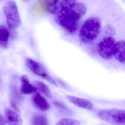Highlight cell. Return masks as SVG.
<instances>
[{"label": "cell", "mask_w": 125, "mask_h": 125, "mask_svg": "<svg viewBox=\"0 0 125 125\" xmlns=\"http://www.w3.org/2000/svg\"><path fill=\"white\" fill-rule=\"evenodd\" d=\"M87 10L84 4L76 1L57 12L55 14V21L69 34H74L78 31L81 20Z\"/></svg>", "instance_id": "6da1fadb"}, {"label": "cell", "mask_w": 125, "mask_h": 125, "mask_svg": "<svg viewBox=\"0 0 125 125\" xmlns=\"http://www.w3.org/2000/svg\"><path fill=\"white\" fill-rule=\"evenodd\" d=\"M102 23L100 18L92 17L87 20L81 28L79 34V41L89 45L94 42L101 32Z\"/></svg>", "instance_id": "7a4b0ae2"}, {"label": "cell", "mask_w": 125, "mask_h": 125, "mask_svg": "<svg viewBox=\"0 0 125 125\" xmlns=\"http://www.w3.org/2000/svg\"><path fill=\"white\" fill-rule=\"evenodd\" d=\"M117 42L112 36H105L98 42L97 46L98 52L101 58L110 60L114 56Z\"/></svg>", "instance_id": "3957f363"}, {"label": "cell", "mask_w": 125, "mask_h": 125, "mask_svg": "<svg viewBox=\"0 0 125 125\" xmlns=\"http://www.w3.org/2000/svg\"><path fill=\"white\" fill-rule=\"evenodd\" d=\"M98 116L102 120L111 124L125 125V110L114 109L102 110L98 112Z\"/></svg>", "instance_id": "277c9868"}, {"label": "cell", "mask_w": 125, "mask_h": 125, "mask_svg": "<svg viewBox=\"0 0 125 125\" xmlns=\"http://www.w3.org/2000/svg\"><path fill=\"white\" fill-rule=\"evenodd\" d=\"M3 10L9 27L12 29L17 28L20 23L21 20L15 2L12 0L7 2L4 7Z\"/></svg>", "instance_id": "5b68a950"}, {"label": "cell", "mask_w": 125, "mask_h": 125, "mask_svg": "<svg viewBox=\"0 0 125 125\" xmlns=\"http://www.w3.org/2000/svg\"><path fill=\"white\" fill-rule=\"evenodd\" d=\"M27 67L34 73L50 82L54 86H58L57 82L49 75L45 67L39 62L31 59H27L25 61Z\"/></svg>", "instance_id": "8992f818"}, {"label": "cell", "mask_w": 125, "mask_h": 125, "mask_svg": "<svg viewBox=\"0 0 125 125\" xmlns=\"http://www.w3.org/2000/svg\"><path fill=\"white\" fill-rule=\"evenodd\" d=\"M32 102L34 106L40 111H47L50 108L47 101L39 93H35L32 98Z\"/></svg>", "instance_id": "52a82bcc"}, {"label": "cell", "mask_w": 125, "mask_h": 125, "mask_svg": "<svg viewBox=\"0 0 125 125\" xmlns=\"http://www.w3.org/2000/svg\"><path fill=\"white\" fill-rule=\"evenodd\" d=\"M66 97L71 103L78 107L87 110L92 109V103L89 100L70 95H66Z\"/></svg>", "instance_id": "ba28073f"}, {"label": "cell", "mask_w": 125, "mask_h": 125, "mask_svg": "<svg viewBox=\"0 0 125 125\" xmlns=\"http://www.w3.org/2000/svg\"><path fill=\"white\" fill-rule=\"evenodd\" d=\"M76 1V0H58L56 3L48 7L47 11L55 15L62 9L67 7Z\"/></svg>", "instance_id": "9c48e42d"}, {"label": "cell", "mask_w": 125, "mask_h": 125, "mask_svg": "<svg viewBox=\"0 0 125 125\" xmlns=\"http://www.w3.org/2000/svg\"><path fill=\"white\" fill-rule=\"evenodd\" d=\"M21 91L22 93L25 94L36 93L37 89L34 86L30 83L28 78L25 75L21 76Z\"/></svg>", "instance_id": "30bf717a"}, {"label": "cell", "mask_w": 125, "mask_h": 125, "mask_svg": "<svg viewBox=\"0 0 125 125\" xmlns=\"http://www.w3.org/2000/svg\"><path fill=\"white\" fill-rule=\"evenodd\" d=\"M125 40L117 42L114 57L118 62L122 64L125 63Z\"/></svg>", "instance_id": "8fae6325"}, {"label": "cell", "mask_w": 125, "mask_h": 125, "mask_svg": "<svg viewBox=\"0 0 125 125\" xmlns=\"http://www.w3.org/2000/svg\"><path fill=\"white\" fill-rule=\"evenodd\" d=\"M4 115L7 122L11 125H20L22 120L20 116L10 109L7 108L4 111Z\"/></svg>", "instance_id": "7c38bea8"}, {"label": "cell", "mask_w": 125, "mask_h": 125, "mask_svg": "<svg viewBox=\"0 0 125 125\" xmlns=\"http://www.w3.org/2000/svg\"><path fill=\"white\" fill-rule=\"evenodd\" d=\"M9 31L4 26H0V47L7 49L9 47Z\"/></svg>", "instance_id": "4fadbf2b"}, {"label": "cell", "mask_w": 125, "mask_h": 125, "mask_svg": "<svg viewBox=\"0 0 125 125\" xmlns=\"http://www.w3.org/2000/svg\"><path fill=\"white\" fill-rule=\"evenodd\" d=\"M32 125H48L47 117L43 114L35 113L31 119Z\"/></svg>", "instance_id": "5bb4252c"}, {"label": "cell", "mask_w": 125, "mask_h": 125, "mask_svg": "<svg viewBox=\"0 0 125 125\" xmlns=\"http://www.w3.org/2000/svg\"><path fill=\"white\" fill-rule=\"evenodd\" d=\"M33 84L37 90L47 97L49 98H52V95L49 87L44 82L39 81H35L33 82Z\"/></svg>", "instance_id": "9a60e30c"}, {"label": "cell", "mask_w": 125, "mask_h": 125, "mask_svg": "<svg viewBox=\"0 0 125 125\" xmlns=\"http://www.w3.org/2000/svg\"><path fill=\"white\" fill-rule=\"evenodd\" d=\"M56 125H80L78 121L70 119H64L61 120Z\"/></svg>", "instance_id": "2e32d148"}, {"label": "cell", "mask_w": 125, "mask_h": 125, "mask_svg": "<svg viewBox=\"0 0 125 125\" xmlns=\"http://www.w3.org/2000/svg\"><path fill=\"white\" fill-rule=\"evenodd\" d=\"M104 33L107 35V36H112L115 34V30L112 26L108 25L104 28L103 30Z\"/></svg>", "instance_id": "e0dca14e"}, {"label": "cell", "mask_w": 125, "mask_h": 125, "mask_svg": "<svg viewBox=\"0 0 125 125\" xmlns=\"http://www.w3.org/2000/svg\"><path fill=\"white\" fill-rule=\"evenodd\" d=\"M53 103L54 105L58 108L62 109V110H67V107H66L65 105L62 102L58 101L55 100L53 101Z\"/></svg>", "instance_id": "ac0fdd59"}, {"label": "cell", "mask_w": 125, "mask_h": 125, "mask_svg": "<svg viewBox=\"0 0 125 125\" xmlns=\"http://www.w3.org/2000/svg\"><path fill=\"white\" fill-rule=\"evenodd\" d=\"M10 104L12 108L15 111H16L17 112H20V110H19V108L16 105V103L14 101H10Z\"/></svg>", "instance_id": "d6986e66"}, {"label": "cell", "mask_w": 125, "mask_h": 125, "mask_svg": "<svg viewBox=\"0 0 125 125\" xmlns=\"http://www.w3.org/2000/svg\"><path fill=\"white\" fill-rule=\"evenodd\" d=\"M5 125V121L3 116L0 115V125Z\"/></svg>", "instance_id": "ffe728a7"}, {"label": "cell", "mask_w": 125, "mask_h": 125, "mask_svg": "<svg viewBox=\"0 0 125 125\" xmlns=\"http://www.w3.org/2000/svg\"><path fill=\"white\" fill-rule=\"evenodd\" d=\"M23 0L25 1H27L29 0Z\"/></svg>", "instance_id": "44dd1931"}, {"label": "cell", "mask_w": 125, "mask_h": 125, "mask_svg": "<svg viewBox=\"0 0 125 125\" xmlns=\"http://www.w3.org/2000/svg\"><path fill=\"white\" fill-rule=\"evenodd\" d=\"M3 0H0V1H2Z\"/></svg>", "instance_id": "7402d4cb"}]
</instances>
